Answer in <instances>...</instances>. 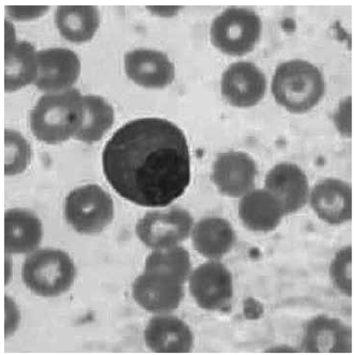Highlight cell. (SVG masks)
I'll list each match as a JSON object with an SVG mask.
<instances>
[{"mask_svg":"<svg viewBox=\"0 0 355 355\" xmlns=\"http://www.w3.org/2000/svg\"><path fill=\"white\" fill-rule=\"evenodd\" d=\"M102 162L115 192L138 206H168L191 182L187 137L179 126L162 118L124 124L106 144Z\"/></svg>","mask_w":355,"mask_h":355,"instance_id":"6da1fadb","label":"cell"},{"mask_svg":"<svg viewBox=\"0 0 355 355\" xmlns=\"http://www.w3.org/2000/svg\"><path fill=\"white\" fill-rule=\"evenodd\" d=\"M84 102L78 89L41 96L31 112V129L37 141L49 145L63 143L80 132Z\"/></svg>","mask_w":355,"mask_h":355,"instance_id":"7a4b0ae2","label":"cell"},{"mask_svg":"<svg viewBox=\"0 0 355 355\" xmlns=\"http://www.w3.org/2000/svg\"><path fill=\"white\" fill-rule=\"evenodd\" d=\"M272 92L276 102L289 112H309L324 94L322 73L309 61H286L276 69Z\"/></svg>","mask_w":355,"mask_h":355,"instance_id":"3957f363","label":"cell"},{"mask_svg":"<svg viewBox=\"0 0 355 355\" xmlns=\"http://www.w3.org/2000/svg\"><path fill=\"white\" fill-rule=\"evenodd\" d=\"M75 273L74 262L67 252L49 248L31 254L21 268L25 285L43 297L67 293L74 283Z\"/></svg>","mask_w":355,"mask_h":355,"instance_id":"277c9868","label":"cell"},{"mask_svg":"<svg viewBox=\"0 0 355 355\" xmlns=\"http://www.w3.org/2000/svg\"><path fill=\"white\" fill-rule=\"evenodd\" d=\"M261 31V19L254 10L228 8L212 21L211 41L225 54L243 56L257 44Z\"/></svg>","mask_w":355,"mask_h":355,"instance_id":"5b68a950","label":"cell"},{"mask_svg":"<svg viewBox=\"0 0 355 355\" xmlns=\"http://www.w3.org/2000/svg\"><path fill=\"white\" fill-rule=\"evenodd\" d=\"M114 201L108 193L96 184L74 189L68 195L64 215L75 232L94 234L102 232L114 218Z\"/></svg>","mask_w":355,"mask_h":355,"instance_id":"8992f818","label":"cell"},{"mask_svg":"<svg viewBox=\"0 0 355 355\" xmlns=\"http://www.w3.org/2000/svg\"><path fill=\"white\" fill-rule=\"evenodd\" d=\"M184 284L173 274L145 270L134 282L132 295L136 303L149 313H171L184 297Z\"/></svg>","mask_w":355,"mask_h":355,"instance_id":"52a82bcc","label":"cell"},{"mask_svg":"<svg viewBox=\"0 0 355 355\" xmlns=\"http://www.w3.org/2000/svg\"><path fill=\"white\" fill-rule=\"evenodd\" d=\"M193 230V218L184 209L149 212L136 225V234L147 248L161 250L181 243Z\"/></svg>","mask_w":355,"mask_h":355,"instance_id":"ba28073f","label":"cell"},{"mask_svg":"<svg viewBox=\"0 0 355 355\" xmlns=\"http://www.w3.org/2000/svg\"><path fill=\"white\" fill-rule=\"evenodd\" d=\"M189 291L201 309L220 311L234 297L232 273L220 262H206L189 277Z\"/></svg>","mask_w":355,"mask_h":355,"instance_id":"9c48e42d","label":"cell"},{"mask_svg":"<svg viewBox=\"0 0 355 355\" xmlns=\"http://www.w3.org/2000/svg\"><path fill=\"white\" fill-rule=\"evenodd\" d=\"M39 74L35 86L39 90L53 94L71 89L82 71L80 58L73 51L53 47L37 52Z\"/></svg>","mask_w":355,"mask_h":355,"instance_id":"30bf717a","label":"cell"},{"mask_svg":"<svg viewBox=\"0 0 355 355\" xmlns=\"http://www.w3.org/2000/svg\"><path fill=\"white\" fill-rule=\"evenodd\" d=\"M220 87L228 103L236 107H252L257 105L266 94V76L254 63L239 61L223 73Z\"/></svg>","mask_w":355,"mask_h":355,"instance_id":"8fae6325","label":"cell"},{"mask_svg":"<svg viewBox=\"0 0 355 355\" xmlns=\"http://www.w3.org/2000/svg\"><path fill=\"white\" fill-rule=\"evenodd\" d=\"M257 166L244 152L220 153L213 165L212 180L225 196H244L255 184Z\"/></svg>","mask_w":355,"mask_h":355,"instance_id":"7c38bea8","label":"cell"},{"mask_svg":"<svg viewBox=\"0 0 355 355\" xmlns=\"http://www.w3.org/2000/svg\"><path fill=\"white\" fill-rule=\"evenodd\" d=\"M124 69L130 80L149 89H162L175 80V67L165 53L137 49L124 57Z\"/></svg>","mask_w":355,"mask_h":355,"instance_id":"4fadbf2b","label":"cell"},{"mask_svg":"<svg viewBox=\"0 0 355 355\" xmlns=\"http://www.w3.org/2000/svg\"><path fill=\"white\" fill-rule=\"evenodd\" d=\"M266 189L283 207L285 214L301 210L309 198V180L304 171L295 164H277L266 177Z\"/></svg>","mask_w":355,"mask_h":355,"instance_id":"5bb4252c","label":"cell"},{"mask_svg":"<svg viewBox=\"0 0 355 355\" xmlns=\"http://www.w3.org/2000/svg\"><path fill=\"white\" fill-rule=\"evenodd\" d=\"M311 205L319 218L331 225L350 222L352 218V189L338 179H325L313 187Z\"/></svg>","mask_w":355,"mask_h":355,"instance_id":"9a60e30c","label":"cell"},{"mask_svg":"<svg viewBox=\"0 0 355 355\" xmlns=\"http://www.w3.org/2000/svg\"><path fill=\"white\" fill-rule=\"evenodd\" d=\"M302 349L307 353H350L351 329L339 319L318 315L307 323Z\"/></svg>","mask_w":355,"mask_h":355,"instance_id":"2e32d148","label":"cell"},{"mask_svg":"<svg viewBox=\"0 0 355 355\" xmlns=\"http://www.w3.org/2000/svg\"><path fill=\"white\" fill-rule=\"evenodd\" d=\"M148 348L157 353H189L194 346V336L189 325L173 315H157L145 329Z\"/></svg>","mask_w":355,"mask_h":355,"instance_id":"e0dca14e","label":"cell"},{"mask_svg":"<svg viewBox=\"0 0 355 355\" xmlns=\"http://www.w3.org/2000/svg\"><path fill=\"white\" fill-rule=\"evenodd\" d=\"M281 202L266 189H254L244 195L239 204V216L252 232L275 230L285 216Z\"/></svg>","mask_w":355,"mask_h":355,"instance_id":"ac0fdd59","label":"cell"},{"mask_svg":"<svg viewBox=\"0 0 355 355\" xmlns=\"http://www.w3.org/2000/svg\"><path fill=\"white\" fill-rule=\"evenodd\" d=\"M42 224L33 212L11 209L5 214V246L8 254H29L42 240Z\"/></svg>","mask_w":355,"mask_h":355,"instance_id":"d6986e66","label":"cell"},{"mask_svg":"<svg viewBox=\"0 0 355 355\" xmlns=\"http://www.w3.org/2000/svg\"><path fill=\"white\" fill-rule=\"evenodd\" d=\"M39 74V60L35 46L27 41H15L6 45L5 90L17 92L35 83Z\"/></svg>","mask_w":355,"mask_h":355,"instance_id":"ffe728a7","label":"cell"},{"mask_svg":"<svg viewBox=\"0 0 355 355\" xmlns=\"http://www.w3.org/2000/svg\"><path fill=\"white\" fill-rule=\"evenodd\" d=\"M192 230L193 246L209 259H218L226 255L236 242L234 228L224 218H204Z\"/></svg>","mask_w":355,"mask_h":355,"instance_id":"44dd1931","label":"cell"},{"mask_svg":"<svg viewBox=\"0 0 355 355\" xmlns=\"http://www.w3.org/2000/svg\"><path fill=\"white\" fill-rule=\"evenodd\" d=\"M55 23L64 39L73 43L92 40L100 26V12L92 6H61Z\"/></svg>","mask_w":355,"mask_h":355,"instance_id":"7402d4cb","label":"cell"},{"mask_svg":"<svg viewBox=\"0 0 355 355\" xmlns=\"http://www.w3.org/2000/svg\"><path fill=\"white\" fill-rule=\"evenodd\" d=\"M84 118L82 128L75 139L87 144L101 141L115 121L114 108L105 98L98 96H84Z\"/></svg>","mask_w":355,"mask_h":355,"instance_id":"603a6c76","label":"cell"},{"mask_svg":"<svg viewBox=\"0 0 355 355\" xmlns=\"http://www.w3.org/2000/svg\"><path fill=\"white\" fill-rule=\"evenodd\" d=\"M191 258L189 252L181 246L155 250L146 259L145 270L167 272L187 282L191 273Z\"/></svg>","mask_w":355,"mask_h":355,"instance_id":"cb8c5ba5","label":"cell"},{"mask_svg":"<svg viewBox=\"0 0 355 355\" xmlns=\"http://www.w3.org/2000/svg\"><path fill=\"white\" fill-rule=\"evenodd\" d=\"M5 175L8 177L19 175L26 171L31 161V147L19 132H5Z\"/></svg>","mask_w":355,"mask_h":355,"instance_id":"d4e9b609","label":"cell"},{"mask_svg":"<svg viewBox=\"0 0 355 355\" xmlns=\"http://www.w3.org/2000/svg\"><path fill=\"white\" fill-rule=\"evenodd\" d=\"M331 278L339 291L349 297L352 295V250L350 246L337 252L331 264Z\"/></svg>","mask_w":355,"mask_h":355,"instance_id":"484cf974","label":"cell"},{"mask_svg":"<svg viewBox=\"0 0 355 355\" xmlns=\"http://www.w3.org/2000/svg\"><path fill=\"white\" fill-rule=\"evenodd\" d=\"M47 9V7H8L6 10L12 19L26 21L44 15Z\"/></svg>","mask_w":355,"mask_h":355,"instance_id":"4316f807","label":"cell"},{"mask_svg":"<svg viewBox=\"0 0 355 355\" xmlns=\"http://www.w3.org/2000/svg\"><path fill=\"white\" fill-rule=\"evenodd\" d=\"M153 15H159V17H173L180 11L181 8L179 7H152L148 8Z\"/></svg>","mask_w":355,"mask_h":355,"instance_id":"83f0119b","label":"cell"}]
</instances>
